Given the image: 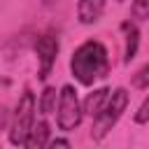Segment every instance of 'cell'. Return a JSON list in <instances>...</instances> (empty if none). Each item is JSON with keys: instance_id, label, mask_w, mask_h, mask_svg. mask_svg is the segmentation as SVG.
Instances as JSON below:
<instances>
[{"instance_id": "3", "label": "cell", "mask_w": 149, "mask_h": 149, "mask_svg": "<svg viewBox=\"0 0 149 149\" xmlns=\"http://www.w3.org/2000/svg\"><path fill=\"white\" fill-rule=\"evenodd\" d=\"M35 112H37V100H35L33 91H23L12 112V123H9V142L14 147H23V142L35 123Z\"/></svg>"}, {"instance_id": "12", "label": "cell", "mask_w": 149, "mask_h": 149, "mask_svg": "<svg viewBox=\"0 0 149 149\" xmlns=\"http://www.w3.org/2000/svg\"><path fill=\"white\" fill-rule=\"evenodd\" d=\"M133 86L140 88V91H144V88L149 86V65H147V63L135 72V77H133Z\"/></svg>"}, {"instance_id": "9", "label": "cell", "mask_w": 149, "mask_h": 149, "mask_svg": "<svg viewBox=\"0 0 149 149\" xmlns=\"http://www.w3.org/2000/svg\"><path fill=\"white\" fill-rule=\"evenodd\" d=\"M107 95H109V88L107 86H102V88H95V91H91L88 95H86V100L81 102V112L84 114H88L91 119L100 112V107L105 105V100H107Z\"/></svg>"}, {"instance_id": "5", "label": "cell", "mask_w": 149, "mask_h": 149, "mask_svg": "<svg viewBox=\"0 0 149 149\" xmlns=\"http://www.w3.org/2000/svg\"><path fill=\"white\" fill-rule=\"evenodd\" d=\"M58 49H61V42H58V35L56 33H44L37 37L35 42V54H37V63H40V79H47L54 63H56V56H58Z\"/></svg>"}, {"instance_id": "8", "label": "cell", "mask_w": 149, "mask_h": 149, "mask_svg": "<svg viewBox=\"0 0 149 149\" xmlns=\"http://www.w3.org/2000/svg\"><path fill=\"white\" fill-rule=\"evenodd\" d=\"M49 140H51V128H49V123H47L44 119H40V121L35 119V123H33V128H30L26 142H23V149H47Z\"/></svg>"}, {"instance_id": "2", "label": "cell", "mask_w": 149, "mask_h": 149, "mask_svg": "<svg viewBox=\"0 0 149 149\" xmlns=\"http://www.w3.org/2000/svg\"><path fill=\"white\" fill-rule=\"evenodd\" d=\"M128 100H130V95H128V91H126L123 86L109 91L105 105L100 107V112L93 116V123H91V137H93L95 142L105 140L107 133L116 126V121L123 116V112H126V107H128Z\"/></svg>"}, {"instance_id": "6", "label": "cell", "mask_w": 149, "mask_h": 149, "mask_svg": "<svg viewBox=\"0 0 149 149\" xmlns=\"http://www.w3.org/2000/svg\"><path fill=\"white\" fill-rule=\"evenodd\" d=\"M121 33H123V63H130L140 49V28L135 21H123Z\"/></svg>"}, {"instance_id": "1", "label": "cell", "mask_w": 149, "mask_h": 149, "mask_svg": "<svg viewBox=\"0 0 149 149\" xmlns=\"http://www.w3.org/2000/svg\"><path fill=\"white\" fill-rule=\"evenodd\" d=\"M70 74L81 86H93L109 74V51L100 40H84L70 56Z\"/></svg>"}, {"instance_id": "10", "label": "cell", "mask_w": 149, "mask_h": 149, "mask_svg": "<svg viewBox=\"0 0 149 149\" xmlns=\"http://www.w3.org/2000/svg\"><path fill=\"white\" fill-rule=\"evenodd\" d=\"M56 100H58L56 88H54V86H47V88L42 91L40 100H37V109H40V114H42V116L54 114V109H56Z\"/></svg>"}, {"instance_id": "7", "label": "cell", "mask_w": 149, "mask_h": 149, "mask_svg": "<svg viewBox=\"0 0 149 149\" xmlns=\"http://www.w3.org/2000/svg\"><path fill=\"white\" fill-rule=\"evenodd\" d=\"M107 0H77V19L84 26H91L95 21H100L102 12H105Z\"/></svg>"}, {"instance_id": "14", "label": "cell", "mask_w": 149, "mask_h": 149, "mask_svg": "<svg viewBox=\"0 0 149 149\" xmlns=\"http://www.w3.org/2000/svg\"><path fill=\"white\" fill-rule=\"evenodd\" d=\"M47 149H72V147H70V142L65 137H56V140H49Z\"/></svg>"}, {"instance_id": "4", "label": "cell", "mask_w": 149, "mask_h": 149, "mask_svg": "<svg viewBox=\"0 0 149 149\" xmlns=\"http://www.w3.org/2000/svg\"><path fill=\"white\" fill-rule=\"evenodd\" d=\"M56 123L61 130H74L81 119H84V112H81V100L77 95V88L72 84H65L61 86L58 91V100H56Z\"/></svg>"}, {"instance_id": "11", "label": "cell", "mask_w": 149, "mask_h": 149, "mask_svg": "<svg viewBox=\"0 0 149 149\" xmlns=\"http://www.w3.org/2000/svg\"><path fill=\"white\" fill-rule=\"evenodd\" d=\"M130 16L135 21H144L149 16V0H133L130 2Z\"/></svg>"}, {"instance_id": "13", "label": "cell", "mask_w": 149, "mask_h": 149, "mask_svg": "<svg viewBox=\"0 0 149 149\" xmlns=\"http://www.w3.org/2000/svg\"><path fill=\"white\" fill-rule=\"evenodd\" d=\"M147 121H149V100L144 98V100H142V105L137 107V114H135V123H137V126H144Z\"/></svg>"}, {"instance_id": "15", "label": "cell", "mask_w": 149, "mask_h": 149, "mask_svg": "<svg viewBox=\"0 0 149 149\" xmlns=\"http://www.w3.org/2000/svg\"><path fill=\"white\" fill-rule=\"evenodd\" d=\"M116 2H123V0H116Z\"/></svg>"}]
</instances>
